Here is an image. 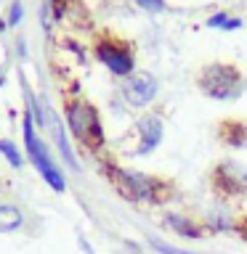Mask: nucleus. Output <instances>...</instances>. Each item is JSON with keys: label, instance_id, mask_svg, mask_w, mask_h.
<instances>
[{"label": "nucleus", "instance_id": "f257e3e1", "mask_svg": "<svg viewBox=\"0 0 247 254\" xmlns=\"http://www.w3.org/2000/svg\"><path fill=\"white\" fill-rule=\"evenodd\" d=\"M112 183L115 188L130 201H141V204H165L170 198V186L159 178H151V175L143 172H133V170H109Z\"/></svg>", "mask_w": 247, "mask_h": 254}, {"label": "nucleus", "instance_id": "f03ea898", "mask_svg": "<svg viewBox=\"0 0 247 254\" xmlns=\"http://www.w3.org/2000/svg\"><path fill=\"white\" fill-rule=\"evenodd\" d=\"M197 85L213 101H234L245 90V77L234 64H207L197 74Z\"/></svg>", "mask_w": 247, "mask_h": 254}, {"label": "nucleus", "instance_id": "7ed1b4c3", "mask_svg": "<svg viewBox=\"0 0 247 254\" xmlns=\"http://www.w3.org/2000/svg\"><path fill=\"white\" fill-rule=\"evenodd\" d=\"M67 125L72 135L88 148H101L104 146V127L96 111L88 101H72L67 106Z\"/></svg>", "mask_w": 247, "mask_h": 254}, {"label": "nucleus", "instance_id": "20e7f679", "mask_svg": "<svg viewBox=\"0 0 247 254\" xmlns=\"http://www.w3.org/2000/svg\"><path fill=\"white\" fill-rule=\"evenodd\" d=\"M24 143H27V154H29V162L37 167V172L43 175V180L51 186L53 190H61L67 188V183H64V175L59 172V167L53 164L51 154H48L45 143L35 135V127H32V114L27 111V117H24Z\"/></svg>", "mask_w": 247, "mask_h": 254}, {"label": "nucleus", "instance_id": "39448f33", "mask_svg": "<svg viewBox=\"0 0 247 254\" xmlns=\"http://www.w3.org/2000/svg\"><path fill=\"white\" fill-rule=\"evenodd\" d=\"M96 56H99V61L112 71V74L130 77V71H133V53H130V48H127V45L112 43V40H101V43L96 45Z\"/></svg>", "mask_w": 247, "mask_h": 254}, {"label": "nucleus", "instance_id": "423d86ee", "mask_svg": "<svg viewBox=\"0 0 247 254\" xmlns=\"http://www.w3.org/2000/svg\"><path fill=\"white\" fill-rule=\"evenodd\" d=\"M157 79L151 77V74H130L125 79V85H123V95H125V101L130 103V106L135 109H143V106H149L151 101H154V95H157Z\"/></svg>", "mask_w": 247, "mask_h": 254}, {"label": "nucleus", "instance_id": "0eeeda50", "mask_svg": "<svg viewBox=\"0 0 247 254\" xmlns=\"http://www.w3.org/2000/svg\"><path fill=\"white\" fill-rule=\"evenodd\" d=\"M213 183L218 188V193L237 196L247 188V172L237 162H221L213 172Z\"/></svg>", "mask_w": 247, "mask_h": 254}, {"label": "nucleus", "instance_id": "6e6552de", "mask_svg": "<svg viewBox=\"0 0 247 254\" xmlns=\"http://www.w3.org/2000/svg\"><path fill=\"white\" fill-rule=\"evenodd\" d=\"M135 127H138V138H141L138 154H151V151L159 146L162 132H165L162 117H159V114H146V117L138 119V125H135Z\"/></svg>", "mask_w": 247, "mask_h": 254}, {"label": "nucleus", "instance_id": "1a4fd4ad", "mask_svg": "<svg viewBox=\"0 0 247 254\" xmlns=\"http://www.w3.org/2000/svg\"><path fill=\"white\" fill-rule=\"evenodd\" d=\"M165 225L173 230V233H178L183 238H191V241H197V238L205 236V225L197 220H189L186 214H165Z\"/></svg>", "mask_w": 247, "mask_h": 254}, {"label": "nucleus", "instance_id": "9d476101", "mask_svg": "<svg viewBox=\"0 0 247 254\" xmlns=\"http://www.w3.org/2000/svg\"><path fill=\"white\" fill-rule=\"evenodd\" d=\"M24 225V214L13 204H0V233H11Z\"/></svg>", "mask_w": 247, "mask_h": 254}, {"label": "nucleus", "instance_id": "9b49d317", "mask_svg": "<svg viewBox=\"0 0 247 254\" xmlns=\"http://www.w3.org/2000/svg\"><path fill=\"white\" fill-rule=\"evenodd\" d=\"M48 119H51V132H53V138H56V143H59V151H61V156L67 159V164L72 167V170H80L77 159H75V154H72V146H69L67 135H64V130H61V122H59V119H56L53 114L48 117Z\"/></svg>", "mask_w": 247, "mask_h": 254}, {"label": "nucleus", "instance_id": "f8f14e48", "mask_svg": "<svg viewBox=\"0 0 247 254\" xmlns=\"http://www.w3.org/2000/svg\"><path fill=\"white\" fill-rule=\"evenodd\" d=\"M221 138L229 143V146H245L247 140V127L242 122H237V119H226L221 127Z\"/></svg>", "mask_w": 247, "mask_h": 254}, {"label": "nucleus", "instance_id": "ddd939ff", "mask_svg": "<svg viewBox=\"0 0 247 254\" xmlns=\"http://www.w3.org/2000/svg\"><path fill=\"white\" fill-rule=\"evenodd\" d=\"M0 154L11 162V167H21V154H19V148H16L11 140H0Z\"/></svg>", "mask_w": 247, "mask_h": 254}, {"label": "nucleus", "instance_id": "4468645a", "mask_svg": "<svg viewBox=\"0 0 247 254\" xmlns=\"http://www.w3.org/2000/svg\"><path fill=\"white\" fill-rule=\"evenodd\" d=\"M239 19H231L229 13H215L210 21H207V27H218V29H237L239 27Z\"/></svg>", "mask_w": 247, "mask_h": 254}, {"label": "nucleus", "instance_id": "2eb2a0df", "mask_svg": "<svg viewBox=\"0 0 247 254\" xmlns=\"http://www.w3.org/2000/svg\"><path fill=\"white\" fill-rule=\"evenodd\" d=\"M149 244L157 254H194V252H186V249H178V246H170V244L159 241V238H149Z\"/></svg>", "mask_w": 247, "mask_h": 254}, {"label": "nucleus", "instance_id": "dca6fc26", "mask_svg": "<svg viewBox=\"0 0 247 254\" xmlns=\"http://www.w3.org/2000/svg\"><path fill=\"white\" fill-rule=\"evenodd\" d=\"M141 8H146V11H162L165 8V0H135Z\"/></svg>", "mask_w": 247, "mask_h": 254}, {"label": "nucleus", "instance_id": "f3484780", "mask_svg": "<svg viewBox=\"0 0 247 254\" xmlns=\"http://www.w3.org/2000/svg\"><path fill=\"white\" fill-rule=\"evenodd\" d=\"M21 0H16V3L11 5V19H8V24H19V19H21Z\"/></svg>", "mask_w": 247, "mask_h": 254}, {"label": "nucleus", "instance_id": "a211bd4d", "mask_svg": "<svg viewBox=\"0 0 247 254\" xmlns=\"http://www.w3.org/2000/svg\"><path fill=\"white\" fill-rule=\"evenodd\" d=\"M237 230H239V233H242L245 238H247V217L242 220V222H239V225H237Z\"/></svg>", "mask_w": 247, "mask_h": 254}, {"label": "nucleus", "instance_id": "6ab92c4d", "mask_svg": "<svg viewBox=\"0 0 247 254\" xmlns=\"http://www.w3.org/2000/svg\"><path fill=\"white\" fill-rule=\"evenodd\" d=\"M5 29V21H0V32H3Z\"/></svg>", "mask_w": 247, "mask_h": 254}]
</instances>
